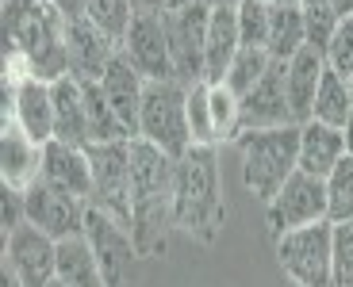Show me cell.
I'll use <instances>...</instances> for the list:
<instances>
[{
    "mask_svg": "<svg viewBox=\"0 0 353 287\" xmlns=\"http://www.w3.org/2000/svg\"><path fill=\"white\" fill-rule=\"evenodd\" d=\"M119 50H123V58L146 81H176L173 54H169V35H165V12L161 16H134V23L123 35Z\"/></svg>",
    "mask_w": 353,
    "mask_h": 287,
    "instance_id": "cell-13",
    "label": "cell"
},
{
    "mask_svg": "<svg viewBox=\"0 0 353 287\" xmlns=\"http://www.w3.org/2000/svg\"><path fill=\"white\" fill-rule=\"evenodd\" d=\"M342 138H345V157H353V115L345 119V127H342Z\"/></svg>",
    "mask_w": 353,
    "mask_h": 287,
    "instance_id": "cell-39",
    "label": "cell"
},
{
    "mask_svg": "<svg viewBox=\"0 0 353 287\" xmlns=\"http://www.w3.org/2000/svg\"><path fill=\"white\" fill-rule=\"evenodd\" d=\"M334 287H353V218L334 226Z\"/></svg>",
    "mask_w": 353,
    "mask_h": 287,
    "instance_id": "cell-36",
    "label": "cell"
},
{
    "mask_svg": "<svg viewBox=\"0 0 353 287\" xmlns=\"http://www.w3.org/2000/svg\"><path fill=\"white\" fill-rule=\"evenodd\" d=\"M265 4H269V8H292V4H300V0H265ZM303 8V4H300Z\"/></svg>",
    "mask_w": 353,
    "mask_h": 287,
    "instance_id": "cell-41",
    "label": "cell"
},
{
    "mask_svg": "<svg viewBox=\"0 0 353 287\" xmlns=\"http://www.w3.org/2000/svg\"><path fill=\"white\" fill-rule=\"evenodd\" d=\"M327 218L334 226L353 218V157H342V165L327 176Z\"/></svg>",
    "mask_w": 353,
    "mask_h": 287,
    "instance_id": "cell-31",
    "label": "cell"
},
{
    "mask_svg": "<svg viewBox=\"0 0 353 287\" xmlns=\"http://www.w3.org/2000/svg\"><path fill=\"white\" fill-rule=\"evenodd\" d=\"M139 138L158 146L161 153L185 157L192 149V131H188V88L176 81H150L146 100H142Z\"/></svg>",
    "mask_w": 353,
    "mask_h": 287,
    "instance_id": "cell-5",
    "label": "cell"
},
{
    "mask_svg": "<svg viewBox=\"0 0 353 287\" xmlns=\"http://www.w3.org/2000/svg\"><path fill=\"white\" fill-rule=\"evenodd\" d=\"M239 50H242V35H239L234 8H212V19H208V50H203V81L219 85Z\"/></svg>",
    "mask_w": 353,
    "mask_h": 287,
    "instance_id": "cell-22",
    "label": "cell"
},
{
    "mask_svg": "<svg viewBox=\"0 0 353 287\" xmlns=\"http://www.w3.org/2000/svg\"><path fill=\"white\" fill-rule=\"evenodd\" d=\"M0 180L19 195L43 180V146L27 138L12 119H4V127H0Z\"/></svg>",
    "mask_w": 353,
    "mask_h": 287,
    "instance_id": "cell-18",
    "label": "cell"
},
{
    "mask_svg": "<svg viewBox=\"0 0 353 287\" xmlns=\"http://www.w3.org/2000/svg\"><path fill=\"white\" fill-rule=\"evenodd\" d=\"M4 119H12L27 138H35L39 146L54 142V96L50 85L39 77L23 81V85H4Z\"/></svg>",
    "mask_w": 353,
    "mask_h": 287,
    "instance_id": "cell-15",
    "label": "cell"
},
{
    "mask_svg": "<svg viewBox=\"0 0 353 287\" xmlns=\"http://www.w3.org/2000/svg\"><path fill=\"white\" fill-rule=\"evenodd\" d=\"M131 142L88 146V161H92V207L108 211L127 230H131Z\"/></svg>",
    "mask_w": 353,
    "mask_h": 287,
    "instance_id": "cell-7",
    "label": "cell"
},
{
    "mask_svg": "<svg viewBox=\"0 0 353 287\" xmlns=\"http://www.w3.org/2000/svg\"><path fill=\"white\" fill-rule=\"evenodd\" d=\"M345 157V138L338 127H327V123H303L300 127V173L319 176L327 180Z\"/></svg>",
    "mask_w": 353,
    "mask_h": 287,
    "instance_id": "cell-21",
    "label": "cell"
},
{
    "mask_svg": "<svg viewBox=\"0 0 353 287\" xmlns=\"http://www.w3.org/2000/svg\"><path fill=\"white\" fill-rule=\"evenodd\" d=\"M65 50H70V77L81 85H100L119 54V43H112L88 16H77L65 27Z\"/></svg>",
    "mask_w": 353,
    "mask_h": 287,
    "instance_id": "cell-14",
    "label": "cell"
},
{
    "mask_svg": "<svg viewBox=\"0 0 353 287\" xmlns=\"http://www.w3.org/2000/svg\"><path fill=\"white\" fill-rule=\"evenodd\" d=\"M58 279H62L65 287H108L100 257H97V249H92V242H88L85 234L58 242Z\"/></svg>",
    "mask_w": 353,
    "mask_h": 287,
    "instance_id": "cell-24",
    "label": "cell"
},
{
    "mask_svg": "<svg viewBox=\"0 0 353 287\" xmlns=\"http://www.w3.org/2000/svg\"><path fill=\"white\" fill-rule=\"evenodd\" d=\"M4 268L16 272L23 287H50L58 279V242L23 222L4 234Z\"/></svg>",
    "mask_w": 353,
    "mask_h": 287,
    "instance_id": "cell-11",
    "label": "cell"
},
{
    "mask_svg": "<svg viewBox=\"0 0 353 287\" xmlns=\"http://www.w3.org/2000/svg\"><path fill=\"white\" fill-rule=\"evenodd\" d=\"M85 88V115H88V146H104V142H131L127 127L119 123V115L112 111V104L104 100L100 85H81Z\"/></svg>",
    "mask_w": 353,
    "mask_h": 287,
    "instance_id": "cell-27",
    "label": "cell"
},
{
    "mask_svg": "<svg viewBox=\"0 0 353 287\" xmlns=\"http://www.w3.org/2000/svg\"><path fill=\"white\" fill-rule=\"evenodd\" d=\"M307 46V23H303V8H273V23H269V46L273 61H288Z\"/></svg>",
    "mask_w": 353,
    "mask_h": 287,
    "instance_id": "cell-26",
    "label": "cell"
},
{
    "mask_svg": "<svg viewBox=\"0 0 353 287\" xmlns=\"http://www.w3.org/2000/svg\"><path fill=\"white\" fill-rule=\"evenodd\" d=\"M50 287H65V284H62V279H54V284H50Z\"/></svg>",
    "mask_w": 353,
    "mask_h": 287,
    "instance_id": "cell-44",
    "label": "cell"
},
{
    "mask_svg": "<svg viewBox=\"0 0 353 287\" xmlns=\"http://www.w3.org/2000/svg\"><path fill=\"white\" fill-rule=\"evenodd\" d=\"M350 115H353V88H350V81L327 65V73H323V85H319V92H315L311 119H315V123H327V127H338V131H342Z\"/></svg>",
    "mask_w": 353,
    "mask_h": 287,
    "instance_id": "cell-25",
    "label": "cell"
},
{
    "mask_svg": "<svg viewBox=\"0 0 353 287\" xmlns=\"http://www.w3.org/2000/svg\"><path fill=\"white\" fill-rule=\"evenodd\" d=\"M188 131H192V146H219L212 123V104H208V81L188 85Z\"/></svg>",
    "mask_w": 353,
    "mask_h": 287,
    "instance_id": "cell-33",
    "label": "cell"
},
{
    "mask_svg": "<svg viewBox=\"0 0 353 287\" xmlns=\"http://www.w3.org/2000/svg\"><path fill=\"white\" fill-rule=\"evenodd\" d=\"M43 184L54 191H62L70 200L92 203V161H88L85 146H70V142H46L43 146Z\"/></svg>",
    "mask_w": 353,
    "mask_h": 287,
    "instance_id": "cell-16",
    "label": "cell"
},
{
    "mask_svg": "<svg viewBox=\"0 0 353 287\" xmlns=\"http://www.w3.org/2000/svg\"><path fill=\"white\" fill-rule=\"evenodd\" d=\"M327 73V54L315 46H303L296 58L284 61V81H288V104H292V123H311V107H315V92Z\"/></svg>",
    "mask_w": 353,
    "mask_h": 287,
    "instance_id": "cell-20",
    "label": "cell"
},
{
    "mask_svg": "<svg viewBox=\"0 0 353 287\" xmlns=\"http://www.w3.org/2000/svg\"><path fill=\"white\" fill-rule=\"evenodd\" d=\"M85 237L92 242L100 257V268H104V284L108 287H134V261H139V249H134V237L123 222H115L108 211L92 207L88 203V218H85Z\"/></svg>",
    "mask_w": 353,
    "mask_h": 287,
    "instance_id": "cell-10",
    "label": "cell"
},
{
    "mask_svg": "<svg viewBox=\"0 0 353 287\" xmlns=\"http://www.w3.org/2000/svg\"><path fill=\"white\" fill-rule=\"evenodd\" d=\"M276 264L296 287H334V222L281 234Z\"/></svg>",
    "mask_w": 353,
    "mask_h": 287,
    "instance_id": "cell-6",
    "label": "cell"
},
{
    "mask_svg": "<svg viewBox=\"0 0 353 287\" xmlns=\"http://www.w3.org/2000/svg\"><path fill=\"white\" fill-rule=\"evenodd\" d=\"M208 104H212V123H215V138H239L242 134V96H234L227 85H208Z\"/></svg>",
    "mask_w": 353,
    "mask_h": 287,
    "instance_id": "cell-29",
    "label": "cell"
},
{
    "mask_svg": "<svg viewBox=\"0 0 353 287\" xmlns=\"http://www.w3.org/2000/svg\"><path fill=\"white\" fill-rule=\"evenodd\" d=\"M23 218L31 226H39L46 237L65 242V237H81L85 234V218H88V203L70 200L62 191L46 188L43 180L31 191H23Z\"/></svg>",
    "mask_w": 353,
    "mask_h": 287,
    "instance_id": "cell-12",
    "label": "cell"
},
{
    "mask_svg": "<svg viewBox=\"0 0 353 287\" xmlns=\"http://www.w3.org/2000/svg\"><path fill=\"white\" fill-rule=\"evenodd\" d=\"M0 287H23L16 279V272H8V268H0Z\"/></svg>",
    "mask_w": 353,
    "mask_h": 287,
    "instance_id": "cell-40",
    "label": "cell"
},
{
    "mask_svg": "<svg viewBox=\"0 0 353 287\" xmlns=\"http://www.w3.org/2000/svg\"><path fill=\"white\" fill-rule=\"evenodd\" d=\"M242 157V184L254 200L269 203L300 169V123L273 127V131H242L239 138Z\"/></svg>",
    "mask_w": 353,
    "mask_h": 287,
    "instance_id": "cell-4",
    "label": "cell"
},
{
    "mask_svg": "<svg viewBox=\"0 0 353 287\" xmlns=\"http://www.w3.org/2000/svg\"><path fill=\"white\" fill-rule=\"evenodd\" d=\"M327 65L334 73H342L345 81L353 77V16H345L342 23H338L334 39H330V46H327Z\"/></svg>",
    "mask_w": 353,
    "mask_h": 287,
    "instance_id": "cell-35",
    "label": "cell"
},
{
    "mask_svg": "<svg viewBox=\"0 0 353 287\" xmlns=\"http://www.w3.org/2000/svg\"><path fill=\"white\" fill-rule=\"evenodd\" d=\"M134 4V16H161L169 12V0H131Z\"/></svg>",
    "mask_w": 353,
    "mask_h": 287,
    "instance_id": "cell-37",
    "label": "cell"
},
{
    "mask_svg": "<svg viewBox=\"0 0 353 287\" xmlns=\"http://www.w3.org/2000/svg\"><path fill=\"white\" fill-rule=\"evenodd\" d=\"M4 50H19L31 61V73L46 85L70 77L65 27L70 19L50 0H4Z\"/></svg>",
    "mask_w": 353,
    "mask_h": 287,
    "instance_id": "cell-2",
    "label": "cell"
},
{
    "mask_svg": "<svg viewBox=\"0 0 353 287\" xmlns=\"http://www.w3.org/2000/svg\"><path fill=\"white\" fill-rule=\"evenodd\" d=\"M303 23H307V46L327 54V46H330V39H334L342 19L330 12V4H315V8H303Z\"/></svg>",
    "mask_w": 353,
    "mask_h": 287,
    "instance_id": "cell-34",
    "label": "cell"
},
{
    "mask_svg": "<svg viewBox=\"0 0 353 287\" xmlns=\"http://www.w3.org/2000/svg\"><path fill=\"white\" fill-rule=\"evenodd\" d=\"M269 65H273V54L269 50H261V46H242V50L234 54V61H230L223 85H227L234 96H246L250 88L269 73Z\"/></svg>",
    "mask_w": 353,
    "mask_h": 287,
    "instance_id": "cell-28",
    "label": "cell"
},
{
    "mask_svg": "<svg viewBox=\"0 0 353 287\" xmlns=\"http://www.w3.org/2000/svg\"><path fill=\"white\" fill-rule=\"evenodd\" d=\"M239 35H242V46H269V23H273V8L265 0H239Z\"/></svg>",
    "mask_w": 353,
    "mask_h": 287,
    "instance_id": "cell-32",
    "label": "cell"
},
{
    "mask_svg": "<svg viewBox=\"0 0 353 287\" xmlns=\"http://www.w3.org/2000/svg\"><path fill=\"white\" fill-rule=\"evenodd\" d=\"M85 16L92 19L112 43H123V35L131 31V23H134V4L131 0H88Z\"/></svg>",
    "mask_w": 353,
    "mask_h": 287,
    "instance_id": "cell-30",
    "label": "cell"
},
{
    "mask_svg": "<svg viewBox=\"0 0 353 287\" xmlns=\"http://www.w3.org/2000/svg\"><path fill=\"white\" fill-rule=\"evenodd\" d=\"M208 19H212V8H203L200 0H188V4H181V8L165 12V35H169V54H173V77H176V85H185V88L203 81Z\"/></svg>",
    "mask_w": 353,
    "mask_h": 287,
    "instance_id": "cell-8",
    "label": "cell"
},
{
    "mask_svg": "<svg viewBox=\"0 0 353 287\" xmlns=\"http://www.w3.org/2000/svg\"><path fill=\"white\" fill-rule=\"evenodd\" d=\"M292 123L288 104V81H284V61H273L269 73L242 96V131H273Z\"/></svg>",
    "mask_w": 353,
    "mask_h": 287,
    "instance_id": "cell-17",
    "label": "cell"
},
{
    "mask_svg": "<svg viewBox=\"0 0 353 287\" xmlns=\"http://www.w3.org/2000/svg\"><path fill=\"white\" fill-rule=\"evenodd\" d=\"M303 8H315V4H327V0H300Z\"/></svg>",
    "mask_w": 353,
    "mask_h": 287,
    "instance_id": "cell-42",
    "label": "cell"
},
{
    "mask_svg": "<svg viewBox=\"0 0 353 287\" xmlns=\"http://www.w3.org/2000/svg\"><path fill=\"white\" fill-rule=\"evenodd\" d=\"M50 96H54V138L88 149V115H85V88H81V81L73 77L54 81Z\"/></svg>",
    "mask_w": 353,
    "mask_h": 287,
    "instance_id": "cell-23",
    "label": "cell"
},
{
    "mask_svg": "<svg viewBox=\"0 0 353 287\" xmlns=\"http://www.w3.org/2000/svg\"><path fill=\"white\" fill-rule=\"evenodd\" d=\"M265 218H269L273 237L303 230V226H315V222H330L327 218V180L307 176L296 169L284 180V188L265 203Z\"/></svg>",
    "mask_w": 353,
    "mask_h": 287,
    "instance_id": "cell-9",
    "label": "cell"
},
{
    "mask_svg": "<svg viewBox=\"0 0 353 287\" xmlns=\"http://www.w3.org/2000/svg\"><path fill=\"white\" fill-rule=\"evenodd\" d=\"M50 4L62 12L65 19H77V16H85V4H88V0H50Z\"/></svg>",
    "mask_w": 353,
    "mask_h": 287,
    "instance_id": "cell-38",
    "label": "cell"
},
{
    "mask_svg": "<svg viewBox=\"0 0 353 287\" xmlns=\"http://www.w3.org/2000/svg\"><path fill=\"white\" fill-rule=\"evenodd\" d=\"M173 169L176 161L158 146L131 142V237L139 257L165 253L173 226Z\"/></svg>",
    "mask_w": 353,
    "mask_h": 287,
    "instance_id": "cell-1",
    "label": "cell"
},
{
    "mask_svg": "<svg viewBox=\"0 0 353 287\" xmlns=\"http://www.w3.org/2000/svg\"><path fill=\"white\" fill-rule=\"evenodd\" d=\"M146 85H150V81L142 77L131 61L123 58V50L115 54V61L108 65L104 81H100V88H104V100L112 104V111L119 115V123L127 127V134H131V138H139V119H142Z\"/></svg>",
    "mask_w": 353,
    "mask_h": 287,
    "instance_id": "cell-19",
    "label": "cell"
},
{
    "mask_svg": "<svg viewBox=\"0 0 353 287\" xmlns=\"http://www.w3.org/2000/svg\"><path fill=\"white\" fill-rule=\"evenodd\" d=\"M223 188L215 146H192L173 169V226L196 242H215L223 230Z\"/></svg>",
    "mask_w": 353,
    "mask_h": 287,
    "instance_id": "cell-3",
    "label": "cell"
},
{
    "mask_svg": "<svg viewBox=\"0 0 353 287\" xmlns=\"http://www.w3.org/2000/svg\"><path fill=\"white\" fill-rule=\"evenodd\" d=\"M181 4H188V0H169V8H181Z\"/></svg>",
    "mask_w": 353,
    "mask_h": 287,
    "instance_id": "cell-43",
    "label": "cell"
}]
</instances>
